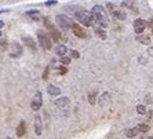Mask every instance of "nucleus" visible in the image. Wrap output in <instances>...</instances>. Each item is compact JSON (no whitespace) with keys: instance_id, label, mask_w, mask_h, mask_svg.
<instances>
[{"instance_id":"nucleus-18","label":"nucleus","mask_w":153,"mask_h":139,"mask_svg":"<svg viewBox=\"0 0 153 139\" xmlns=\"http://www.w3.org/2000/svg\"><path fill=\"white\" fill-rule=\"evenodd\" d=\"M138 128L137 127H134V128H130V129H127V132H126V136L127 138H135V135L138 134Z\"/></svg>"},{"instance_id":"nucleus-13","label":"nucleus","mask_w":153,"mask_h":139,"mask_svg":"<svg viewBox=\"0 0 153 139\" xmlns=\"http://www.w3.org/2000/svg\"><path fill=\"white\" fill-rule=\"evenodd\" d=\"M54 104L57 105V106H59V107L68 106V105H69V98H68V96H61V98L55 99V102H54Z\"/></svg>"},{"instance_id":"nucleus-27","label":"nucleus","mask_w":153,"mask_h":139,"mask_svg":"<svg viewBox=\"0 0 153 139\" xmlns=\"http://www.w3.org/2000/svg\"><path fill=\"white\" fill-rule=\"evenodd\" d=\"M58 72H59L61 75H65V73L68 72V69H66V68H64V66H61V68H58Z\"/></svg>"},{"instance_id":"nucleus-14","label":"nucleus","mask_w":153,"mask_h":139,"mask_svg":"<svg viewBox=\"0 0 153 139\" xmlns=\"http://www.w3.org/2000/svg\"><path fill=\"white\" fill-rule=\"evenodd\" d=\"M137 41H138V43H141V44H145V46H148V44H152L149 36H145V35H142V33L137 36Z\"/></svg>"},{"instance_id":"nucleus-2","label":"nucleus","mask_w":153,"mask_h":139,"mask_svg":"<svg viewBox=\"0 0 153 139\" xmlns=\"http://www.w3.org/2000/svg\"><path fill=\"white\" fill-rule=\"evenodd\" d=\"M75 13V17H76V19H77L82 25H84V26H93L94 25V18H93V14L90 13V11H87V10H80V8H77L76 11H73Z\"/></svg>"},{"instance_id":"nucleus-34","label":"nucleus","mask_w":153,"mask_h":139,"mask_svg":"<svg viewBox=\"0 0 153 139\" xmlns=\"http://www.w3.org/2000/svg\"><path fill=\"white\" fill-rule=\"evenodd\" d=\"M6 139H13V138H6Z\"/></svg>"},{"instance_id":"nucleus-7","label":"nucleus","mask_w":153,"mask_h":139,"mask_svg":"<svg viewBox=\"0 0 153 139\" xmlns=\"http://www.w3.org/2000/svg\"><path fill=\"white\" fill-rule=\"evenodd\" d=\"M145 28H146V22L143 21L142 18H138V19H135V22H134V32H135L137 35H141V33H143Z\"/></svg>"},{"instance_id":"nucleus-28","label":"nucleus","mask_w":153,"mask_h":139,"mask_svg":"<svg viewBox=\"0 0 153 139\" xmlns=\"http://www.w3.org/2000/svg\"><path fill=\"white\" fill-rule=\"evenodd\" d=\"M48 70H50L48 68L44 69V73H43V80H47V76H48Z\"/></svg>"},{"instance_id":"nucleus-33","label":"nucleus","mask_w":153,"mask_h":139,"mask_svg":"<svg viewBox=\"0 0 153 139\" xmlns=\"http://www.w3.org/2000/svg\"><path fill=\"white\" fill-rule=\"evenodd\" d=\"M3 25H4V22H3V21H0V28H1Z\"/></svg>"},{"instance_id":"nucleus-25","label":"nucleus","mask_w":153,"mask_h":139,"mask_svg":"<svg viewBox=\"0 0 153 139\" xmlns=\"http://www.w3.org/2000/svg\"><path fill=\"white\" fill-rule=\"evenodd\" d=\"M59 58H61V62H62L64 65H69V64H71V58H69V57L62 55V57H59Z\"/></svg>"},{"instance_id":"nucleus-21","label":"nucleus","mask_w":153,"mask_h":139,"mask_svg":"<svg viewBox=\"0 0 153 139\" xmlns=\"http://www.w3.org/2000/svg\"><path fill=\"white\" fill-rule=\"evenodd\" d=\"M66 51H68V48L65 46H59L57 48V55H59V57H62V55H65L66 54Z\"/></svg>"},{"instance_id":"nucleus-5","label":"nucleus","mask_w":153,"mask_h":139,"mask_svg":"<svg viewBox=\"0 0 153 139\" xmlns=\"http://www.w3.org/2000/svg\"><path fill=\"white\" fill-rule=\"evenodd\" d=\"M55 21H57V24L61 26V28L64 29V30H66V29H69L72 26V19L68 17V15H64V14H59L57 15V18H55Z\"/></svg>"},{"instance_id":"nucleus-22","label":"nucleus","mask_w":153,"mask_h":139,"mask_svg":"<svg viewBox=\"0 0 153 139\" xmlns=\"http://www.w3.org/2000/svg\"><path fill=\"white\" fill-rule=\"evenodd\" d=\"M95 33L100 36L101 39H106V32H105L102 28H97V29H95Z\"/></svg>"},{"instance_id":"nucleus-16","label":"nucleus","mask_w":153,"mask_h":139,"mask_svg":"<svg viewBox=\"0 0 153 139\" xmlns=\"http://www.w3.org/2000/svg\"><path fill=\"white\" fill-rule=\"evenodd\" d=\"M47 92L50 94V95H53V96H58L61 94V89L58 88V87H55V86H53V84H50V86L47 87Z\"/></svg>"},{"instance_id":"nucleus-11","label":"nucleus","mask_w":153,"mask_h":139,"mask_svg":"<svg viewBox=\"0 0 153 139\" xmlns=\"http://www.w3.org/2000/svg\"><path fill=\"white\" fill-rule=\"evenodd\" d=\"M98 102H100L101 106H105V105H108L109 102H111V94H109V92H103L102 95L100 96V101H98Z\"/></svg>"},{"instance_id":"nucleus-30","label":"nucleus","mask_w":153,"mask_h":139,"mask_svg":"<svg viewBox=\"0 0 153 139\" xmlns=\"http://www.w3.org/2000/svg\"><path fill=\"white\" fill-rule=\"evenodd\" d=\"M53 4H57V1H55V0H53V1H47L46 6H53Z\"/></svg>"},{"instance_id":"nucleus-32","label":"nucleus","mask_w":153,"mask_h":139,"mask_svg":"<svg viewBox=\"0 0 153 139\" xmlns=\"http://www.w3.org/2000/svg\"><path fill=\"white\" fill-rule=\"evenodd\" d=\"M149 25L153 28V18H152V19H150V21H149Z\"/></svg>"},{"instance_id":"nucleus-29","label":"nucleus","mask_w":153,"mask_h":139,"mask_svg":"<svg viewBox=\"0 0 153 139\" xmlns=\"http://www.w3.org/2000/svg\"><path fill=\"white\" fill-rule=\"evenodd\" d=\"M148 54H149L150 57H153V47H149V48H148Z\"/></svg>"},{"instance_id":"nucleus-1","label":"nucleus","mask_w":153,"mask_h":139,"mask_svg":"<svg viewBox=\"0 0 153 139\" xmlns=\"http://www.w3.org/2000/svg\"><path fill=\"white\" fill-rule=\"evenodd\" d=\"M91 14H93L94 21L98 22L101 26L106 28V26L109 25L108 14H106V11H105V8H103L102 6H94V7H93V11H91Z\"/></svg>"},{"instance_id":"nucleus-23","label":"nucleus","mask_w":153,"mask_h":139,"mask_svg":"<svg viewBox=\"0 0 153 139\" xmlns=\"http://www.w3.org/2000/svg\"><path fill=\"white\" fill-rule=\"evenodd\" d=\"M95 98H97V94H95V92H90V94H88V102H90L91 105H94V104L97 102Z\"/></svg>"},{"instance_id":"nucleus-17","label":"nucleus","mask_w":153,"mask_h":139,"mask_svg":"<svg viewBox=\"0 0 153 139\" xmlns=\"http://www.w3.org/2000/svg\"><path fill=\"white\" fill-rule=\"evenodd\" d=\"M137 128H138V131H139V132H149L150 125H149V124H146V123H141V124L137 125Z\"/></svg>"},{"instance_id":"nucleus-8","label":"nucleus","mask_w":153,"mask_h":139,"mask_svg":"<svg viewBox=\"0 0 153 139\" xmlns=\"http://www.w3.org/2000/svg\"><path fill=\"white\" fill-rule=\"evenodd\" d=\"M71 28H72V30H73V33H75V36L82 37V39H85V37H87V32H85L79 24H72Z\"/></svg>"},{"instance_id":"nucleus-24","label":"nucleus","mask_w":153,"mask_h":139,"mask_svg":"<svg viewBox=\"0 0 153 139\" xmlns=\"http://www.w3.org/2000/svg\"><path fill=\"white\" fill-rule=\"evenodd\" d=\"M135 110L138 112L139 114H146V112H148V110H146V107L143 106V105H138V106L135 107Z\"/></svg>"},{"instance_id":"nucleus-3","label":"nucleus","mask_w":153,"mask_h":139,"mask_svg":"<svg viewBox=\"0 0 153 139\" xmlns=\"http://www.w3.org/2000/svg\"><path fill=\"white\" fill-rule=\"evenodd\" d=\"M37 39H39V44L42 46V48H44V50H50L51 47H53L51 39L48 37V35H47L46 32L39 30V32H37Z\"/></svg>"},{"instance_id":"nucleus-19","label":"nucleus","mask_w":153,"mask_h":139,"mask_svg":"<svg viewBox=\"0 0 153 139\" xmlns=\"http://www.w3.org/2000/svg\"><path fill=\"white\" fill-rule=\"evenodd\" d=\"M50 35H51V37H53L54 41H58V40L61 39V33L58 32V30H57L55 28H53V29L50 30Z\"/></svg>"},{"instance_id":"nucleus-26","label":"nucleus","mask_w":153,"mask_h":139,"mask_svg":"<svg viewBox=\"0 0 153 139\" xmlns=\"http://www.w3.org/2000/svg\"><path fill=\"white\" fill-rule=\"evenodd\" d=\"M69 54H71V57H72V58H75V59H77V58L80 57V54H79L76 50H71V51H69Z\"/></svg>"},{"instance_id":"nucleus-15","label":"nucleus","mask_w":153,"mask_h":139,"mask_svg":"<svg viewBox=\"0 0 153 139\" xmlns=\"http://www.w3.org/2000/svg\"><path fill=\"white\" fill-rule=\"evenodd\" d=\"M25 132H26V123L21 121L19 124H18V127H17V135L21 138V136L25 135Z\"/></svg>"},{"instance_id":"nucleus-12","label":"nucleus","mask_w":153,"mask_h":139,"mask_svg":"<svg viewBox=\"0 0 153 139\" xmlns=\"http://www.w3.org/2000/svg\"><path fill=\"white\" fill-rule=\"evenodd\" d=\"M35 134L42 135V118H40V116L35 117Z\"/></svg>"},{"instance_id":"nucleus-31","label":"nucleus","mask_w":153,"mask_h":139,"mask_svg":"<svg viewBox=\"0 0 153 139\" xmlns=\"http://www.w3.org/2000/svg\"><path fill=\"white\" fill-rule=\"evenodd\" d=\"M145 102H148V104H150V102H152V99H150V95L145 96Z\"/></svg>"},{"instance_id":"nucleus-10","label":"nucleus","mask_w":153,"mask_h":139,"mask_svg":"<svg viewBox=\"0 0 153 139\" xmlns=\"http://www.w3.org/2000/svg\"><path fill=\"white\" fill-rule=\"evenodd\" d=\"M22 41H24V43H25V46L29 47V48H30L32 51H36V50H37L35 40H33L32 37H29V36H24V37H22Z\"/></svg>"},{"instance_id":"nucleus-6","label":"nucleus","mask_w":153,"mask_h":139,"mask_svg":"<svg viewBox=\"0 0 153 139\" xmlns=\"http://www.w3.org/2000/svg\"><path fill=\"white\" fill-rule=\"evenodd\" d=\"M43 105V96H42V92L40 91H37V92L35 94V96H33L32 102H30V107H32V110L37 112L42 107Z\"/></svg>"},{"instance_id":"nucleus-9","label":"nucleus","mask_w":153,"mask_h":139,"mask_svg":"<svg viewBox=\"0 0 153 139\" xmlns=\"http://www.w3.org/2000/svg\"><path fill=\"white\" fill-rule=\"evenodd\" d=\"M10 47H11V57H13V58H18L22 54V47L19 46L17 41L11 43Z\"/></svg>"},{"instance_id":"nucleus-4","label":"nucleus","mask_w":153,"mask_h":139,"mask_svg":"<svg viewBox=\"0 0 153 139\" xmlns=\"http://www.w3.org/2000/svg\"><path fill=\"white\" fill-rule=\"evenodd\" d=\"M106 7H108V10H109V13H111L113 17H116V18H119V19H121V21H124L126 19V13L121 8H117L114 4H112V3H108L106 4Z\"/></svg>"},{"instance_id":"nucleus-35","label":"nucleus","mask_w":153,"mask_h":139,"mask_svg":"<svg viewBox=\"0 0 153 139\" xmlns=\"http://www.w3.org/2000/svg\"><path fill=\"white\" fill-rule=\"evenodd\" d=\"M152 33H153V28H152Z\"/></svg>"},{"instance_id":"nucleus-20","label":"nucleus","mask_w":153,"mask_h":139,"mask_svg":"<svg viewBox=\"0 0 153 139\" xmlns=\"http://www.w3.org/2000/svg\"><path fill=\"white\" fill-rule=\"evenodd\" d=\"M26 14L29 15V17L32 18V19H35V21H37L40 18V14H39V11H36V10H30V11H28Z\"/></svg>"}]
</instances>
